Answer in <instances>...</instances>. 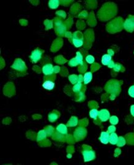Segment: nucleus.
I'll return each mask as SVG.
<instances>
[{
	"mask_svg": "<svg viewBox=\"0 0 134 165\" xmlns=\"http://www.w3.org/2000/svg\"><path fill=\"white\" fill-rule=\"evenodd\" d=\"M72 41H73V45L77 48L80 47L82 46L84 43V39H83V35L82 33L79 32H75L73 35V38H72Z\"/></svg>",
	"mask_w": 134,
	"mask_h": 165,
	"instance_id": "4",
	"label": "nucleus"
},
{
	"mask_svg": "<svg viewBox=\"0 0 134 165\" xmlns=\"http://www.w3.org/2000/svg\"><path fill=\"white\" fill-rule=\"evenodd\" d=\"M110 113L107 110H102L99 111L98 117L102 122H105L110 119Z\"/></svg>",
	"mask_w": 134,
	"mask_h": 165,
	"instance_id": "8",
	"label": "nucleus"
},
{
	"mask_svg": "<svg viewBox=\"0 0 134 165\" xmlns=\"http://www.w3.org/2000/svg\"><path fill=\"white\" fill-rule=\"evenodd\" d=\"M86 61L89 64H93L95 62V58L93 56L91 55H88L85 58Z\"/></svg>",
	"mask_w": 134,
	"mask_h": 165,
	"instance_id": "20",
	"label": "nucleus"
},
{
	"mask_svg": "<svg viewBox=\"0 0 134 165\" xmlns=\"http://www.w3.org/2000/svg\"><path fill=\"white\" fill-rule=\"evenodd\" d=\"M11 68L17 71L20 72V73H24L27 69V66L25 65L24 62L20 58H17L14 61V63L11 66Z\"/></svg>",
	"mask_w": 134,
	"mask_h": 165,
	"instance_id": "2",
	"label": "nucleus"
},
{
	"mask_svg": "<svg viewBox=\"0 0 134 165\" xmlns=\"http://www.w3.org/2000/svg\"><path fill=\"white\" fill-rule=\"evenodd\" d=\"M59 116V114L57 111H53L52 113H51L48 116L49 121L51 122H54L56 120H58Z\"/></svg>",
	"mask_w": 134,
	"mask_h": 165,
	"instance_id": "13",
	"label": "nucleus"
},
{
	"mask_svg": "<svg viewBox=\"0 0 134 165\" xmlns=\"http://www.w3.org/2000/svg\"><path fill=\"white\" fill-rule=\"evenodd\" d=\"M56 130L58 131L59 133L60 134H66L67 132H68V130H67L66 126H65L63 124H60L59 125L57 128H56Z\"/></svg>",
	"mask_w": 134,
	"mask_h": 165,
	"instance_id": "15",
	"label": "nucleus"
},
{
	"mask_svg": "<svg viewBox=\"0 0 134 165\" xmlns=\"http://www.w3.org/2000/svg\"><path fill=\"white\" fill-rule=\"evenodd\" d=\"M42 86L45 90H52L54 89L55 87V83L53 80L46 79L42 84Z\"/></svg>",
	"mask_w": 134,
	"mask_h": 165,
	"instance_id": "7",
	"label": "nucleus"
},
{
	"mask_svg": "<svg viewBox=\"0 0 134 165\" xmlns=\"http://www.w3.org/2000/svg\"><path fill=\"white\" fill-rule=\"evenodd\" d=\"M82 153L83 155L84 162H89L93 161L95 159L96 155L95 151L93 149L87 145H83Z\"/></svg>",
	"mask_w": 134,
	"mask_h": 165,
	"instance_id": "1",
	"label": "nucleus"
},
{
	"mask_svg": "<svg viewBox=\"0 0 134 165\" xmlns=\"http://www.w3.org/2000/svg\"><path fill=\"white\" fill-rule=\"evenodd\" d=\"M110 121H111V123L112 124H113V125L117 124L118 123V119H117V117L116 116H112V117L110 118Z\"/></svg>",
	"mask_w": 134,
	"mask_h": 165,
	"instance_id": "21",
	"label": "nucleus"
},
{
	"mask_svg": "<svg viewBox=\"0 0 134 165\" xmlns=\"http://www.w3.org/2000/svg\"><path fill=\"white\" fill-rule=\"evenodd\" d=\"M54 68L52 64L50 63H46L43 65L42 68V72L46 76H52L54 74Z\"/></svg>",
	"mask_w": 134,
	"mask_h": 165,
	"instance_id": "5",
	"label": "nucleus"
},
{
	"mask_svg": "<svg viewBox=\"0 0 134 165\" xmlns=\"http://www.w3.org/2000/svg\"><path fill=\"white\" fill-rule=\"evenodd\" d=\"M131 115L134 117V105H132L131 107Z\"/></svg>",
	"mask_w": 134,
	"mask_h": 165,
	"instance_id": "23",
	"label": "nucleus"
},
{
	"mask_svg": "<svg viewBox=\"0 0 134 165\" xmlns=\"http://www.w3.org/2000/svg\"><path fill=\"white\" fill-rule=\"evenodd\" d=\"M92 73L91 72H87L86 73L84 76V78H83V81L84 84H88L92 80Z\"/></svg>",
	"mask_w": 134,
	"mask_h": 165,
	"instance_id": "11",
	"label": "nucleus"
},
{
	"mask_svg": "<svg viewBox=\"0 0 134 165\" xmlns=\"http://www.w3.org/2000/svg\"><path fill=\"white\" fill-rule=\"evenodd\" d=\"M110 134L108 132H102L100 137V140L101 143L104 144H107L110 142Z\"/></svg>",
	"mask_w": 134,
	"mask_h": 165,
	"instance_id": "9",
	"label": "nucleus"
},
{
	"mask_svg": "<svg viewBox=\"0 0 134 165\" xmlns=\"http://www.w3.org/2000/svg\"><path fill=\"white\" fill-rule=\"evenodd\" d=\"M112 61L111 56L110 55H105L103 56L101 62L102 64L105 66H108Z\"/></svg>",
	"mask_w": 134,
	"mask_h": 165,
	"instance_id": "10",
	"label": "nucleus"
},
{
	"mask_svg": "<svg viewBox=\"0 0 134 165\" xmlns=\"http://www.w3.org/2000/svg\"><path fill=\"white\" fill-rule=\"evenodd\" d=\"M74 59L75 60L74 66H76L77 64H82V63H83V57H82V55L79 52H77V55L76 58H74Z\"/></svg>",
	"mask_w": 134,
	"mask_h": 165,
	"instance_id": "14",
	"label": "nucleus"
},
{
	"mask_svg": "<svg viewBox=\"0 0 134 165\" xmlns=\"http://www.w3.org/2000/svg\"><path fill=\"white\" fill-rule=\"evenodd\" d=\"M124 26L128 32H132L134 30V16H130L129 18L127 19Z\"/></svg>",
	"mask_w": 134,
	"mask_h": 165,
	"instance_id": "6",
	"label": "nucleus"
},
{
	"mask_svg": "<svg viewBox=\"0 0 134 165\" xmlns=\"http://www.w3.org/2000/svg\"><path fill=\"white\" fill-rule=\"evenodd\" d=\"M43 53V51L42 50H41L38 48H36L32 51L30 56H29L30 61L32 62V63H38V62L42 59Z\"/></svg>",
	"mask_w": 134,
	"mask_h": 165,
	"instance_id": "3",
	"label": "nucleus"
},
{
	"mask_svg": "<svg viewBox=\"0 0 134 165\" xmlns=\"http://www.w3.org/2000/svg\"><path fill=\"white\" fill-rule=\"evenodd\" d=\"M128 95L131 96L132 98H134V85L131 86L128 91Z\"/></svg>",
	"mask_w": 134,
	"mask_h": 165,
	"instance_id": "22",
	"label": "nucleus"
},
{
	"mask_svg": "<svg viewBox=\"0 0 134 165\" xmlns=\"http://www.w3.org/2000/svg\"><path fill=\"white\" fill-rule=\"evenodd\" d=\"M48 5H49V7L51 9H54L58 7L59 1H50Z\"/></svg>",
	"mask_w": 134,
	"mask_h": 165,
	"instance_id": "18",
	"label": "nucleus"
},
{
	"mask_svg": "<svg viewBox=\"0 0 134 165\" xmlns=\"http://www.w3.org/2000/svg\"><path fill=\"white\" fill-rule=\"evenodd\" d=\"M119 141V137H117V134L114 132H112L110 134V143L112 144V145H114V144H117Z\"/></svg>",
	"mask_w": 134,
	"mask_h": 165,
	"instance_id": "12",
	"label": "nucleus"
},
{
	"mask_svg": "<svg viewBox=\"0 0 134 165\" xmlns=\"http://www.w3.org/2000/svg\"><path fill=\"white\" fill-rule=\"evenodd\" d=\"M98 114H99V111L97 110V109H92L89 113V115L91 118L94 120L97 119V117H98Z\"/></svg>",
	"mask_w": 134,
	"mask_h": 165,
	"instance_id": "16",
	"label": "nucleus"
},
{
	"mask_svg": "<svg viewBox=\"0 0 134 165\" xmlns=\"http://www.w3.org/2000/svg\"><path fill=\"white\" fill-rule=\"evenodd\" d=\"M82 87V85L81 82H77V83H76L73 87V90L75 93H76V94H78V93L80 92Z\"/></svg>",
	"mask_w": 134,
	"mask_h": 165,
	"instance_id": "17",
	"label": "nucleus"
},
{
	"mask_svg": "<svg viewBox=\"0 0 134 165\" xmlns=\"http://www.w3.org/2000/svg\"><path fill=\"white\" fill-rule=\"evenodd\" d=\"M46 132L45 131H41L38 134L37 140L38 141H42V140H43V138H46Z\"/></svg>",
	"mask_w": 134,
	"mask_h": 165,
	"instance_id": "19",
	"label": "nucleus"
}]
</instances>
